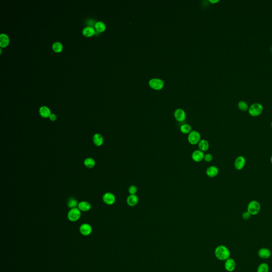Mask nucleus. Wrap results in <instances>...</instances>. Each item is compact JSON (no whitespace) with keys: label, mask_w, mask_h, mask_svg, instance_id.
<instances>
[{"label":"nucleus","mask_w":272,"mask_h":272,"mask_svg":"<svg viewBox=\"0 0 272 272\" xmlns=\"http://www.w3.org/2000/svg\"><path fill=\"white\" fill-rule=\"evenodd\" d=\"M209 2L211 3H215L219 2V0H216V1H211V0H210Z\"/></svg>","instance_id":"nucleus-33"},{"label":"nucleus","mask_w":272,"mask_h":272,"mask_svg":"<svg viewBox=\"0 0 272 272\" xmlns=\"http://www.w3.org/2000/svg\"><path fill=\"white\" fill-rule=\"evenodd\" d=\"M206 174L209 177H215L218 174L219 170L216 166H210L206 170Z\"/></svg>","instance_id":"nucleus-13"},{"label":"nucleus","mask_w":272,"mask_h":272,"mask_svg":"<svg viewBox=\"0 0 272 272\" xmlns=\"http://www.w3.org/2000/svg\"><path fill=\"white\" fill-rule=\"evenodd\" d=\"M92 141L94 144L96 146H101L104 143V138L102 136V135L99 134V133H96L94 135L93 138H92Z\"/></svg>","instance_id":"nucleus-16"},{"label":"nucleus","mask_w":272,"mask_h":272,"mask_svg":"<svg viewBox=\"0 0 272 272\" xmlns=\"http://www.w3.org/2000/svg\"><path fill=\"white\" fill-rule=\"evenodd\" d=\"M204 155L203 151L199 150L194 151L192 155V158L195 162H200L203 160Z\"/></svg>","instance_id":"nucleus-12"},{"label":"nucleus","mask_w":272,"mask_h":272,"mask_svg":"<svg viewBox=\"0 0 272 272\" xmlns=\"http://www.w3.org/2000/svg\"><path fill=\"white\" fill-rule=\"evenodd\" d=\"M224 267L225 270H227V272H233L236 268L235 262L232 258H229L227 260H225Z\"/></svg>","instance_id":"nucleus-10"},{"label":"nucleus","mask_w":272,"mask_h":272,"mask_svg":"<svg viewBox=\"0 0 272 272\" xmlns=\"http://www.w3.org/2000/svg\"><path fill=\"white\" fill-rule=\"evenodd\" d=\"M261 205L260 203L257 200H253L249 203L247 206V211L250 213L251 215H256L260 212Z\"/></svg>","instance_id":"nucleus-2"},{"label":"nucleus","mask_w":272,"mask_h":272,"mask_svg":"<svg viewBox=\"0 0 272 272\" xmlns=\"http://www.w3.org/2000/svg\"><path fill=\"white\" fill-rule=\"evenodd\" d=\"M270 161H271V164H272V156H271V159H270Z\"/></svg>","instance_id":"nucleus-34"},{"label":"nucleus","mask_w":272,"mask_h":272,"mask_svg":"<svg viewBox=\"0 0 272 272\" xmlns=\"http://www.w3.org/2000/svg\"><path fill=\"white\" fill-rule=\"evenodd\" d=\"M271 251L269 249L266 248H262L260 249L258 251V255L260 258L263 259H267L271 256Z\"/></svg>","instance_id":"nucleus-14"},{"label":"nucleus","mask_w":272,"mask_h":272,"mask_svg":"<svg viewBox=\"0 0 272 272\" xmlns=\"http://www.w3.org/2000/svg\"><path fill=\"white\" fill-rule=\"evenodd\" d=\"M83 163L86 167H87V168H92L95 166L96 162L94 159L90 158V157H88L85 159Z\"/></svg>","instance_id":"nucleus-22"},{"label":"nucleus","mask_w":272,"mask_h":272,"mask_svg":"<svg viewBox=\"0 0 272 272\" xmlns=\"http://www.w3.org/2000/svg\"><path fill=\"white\" fill-rule=\"evenodd\" d=\"M39 112L40 116L44 118H49L50 115L51 114L50 109L48 107L45 106L40 107V109L39 110Z\"/></svg>","instance_id":"nucleus-19"},{"label":"nucleus","mask_w":272,"mask_h":272,"mask_svg":"<svg viewBox=\"0 0 272 272\" xmlns=\"http://www.w3.org/2000/svg\"><path fill=\"white\" fill-rule=\"evenodd\" d=\"M50 120L52 121H54L57 120V116L54 113H51L49 117Z\"/></svg>","instance_id":"nucleus-32"},{"label":"nucleus","mask_w":272,"mask_h":272,"mask_svg":"<svg viewBox=\"0 0 272 272\" xmlns=\"http://www.w3.org/2000/svg\"><path fill=\"white\" fill-rule=\"evenodd\" d=\"M103 200L105 203L108 205H112L115 203L116 198L111 192H107L103 196Z\"/></svg>","instance_id":"nucleus-8"},{"label":"nucleus","mask_w":272,"mask_h":272,"mask_svg":"<svg viewBox=\"0 0 272 272\" xmlns=\"http://www.w3.org/2000/svg\"><path fill=\"white\" fill-rule=\"evenodd\" d=\"M201 140V135L198 131L196 130H192V132L188 134V141L189 144L192 145L198 144Z\"/></svg>","instance_id":"nucleus-4"},{"label":"nucleus","mask_w":272,"mask_h":272,"mask_svg":"<svg viewBox=\"0 0 272 272\" xmlns=\"http://www.w3.org/2000/svg\"><path fill=\"white\" fill-rule=\"evenodd\" d=\"M199 149L200 151H208L209 147V144L208 141L205 139H202L198 143Z\"/></svg>","instance_id":"nucleus-21"},{"label":"nucleus","mask_w":272,"mask_h":272,"mask_svg":"<svg viewBox=\"0 0 272 272\" xmlns=\"http://www.w3.org/2000/svg\"><path fill=\"white\" fill-rule=\"evenodd\" d=\"M238 107L241 111H246L249 109L248 105L244 101H241L239 102Z\"/></svg>","instance_id":"nucleus-28"},{"label":"nucleus","mask_w":272,"mask_h":272,"mask_svg":"<svg viewBox=\"0 0 272 272\" xmlns=\"http://www.w3.org/2000/svg\"><path fill=\"white\" fill-rule=\"evenodd\" d=\"M251 214L249 213L248 211H246L242 214V217L244 218V220H248L250 218Z\"/></svg>","instance_id":"nucleus-31"},{"label":"nucleus","mask_w":272,"mask_h":272,"mask_svg":"<svg viewBox=\"0 0 272 272\" xmlns=\"http://www.w3.org/2000/svg\"><path fill=\"white\" fill-rule=\"evenodd\" d=\"M164 84L163 81L157 78L152 79L149 82V86L155 90H161L163 87Z\"/></svg>","instance_id":"nucleus-6"},{"label":"nucleus","mask_w":272,"mask_h":272,"mask_svg":"<svg viewBox=\"0 0 272 272\" xmlns=\"http://www.w3.org/2000/svg\"><path fill=\"white\" fill-rule=\"evenodd\" d=\"M231 253L227 247L223 245L218 246L215 250V255L218 259L227 260L230 258Z\"/></svg>","instance_id":"nucleus-1"},{"label":"nucleus","mask_w":272,"mask_h":272,"mask_svg":"<svg viewBox=\"0 0 272 272\" xmlns=\"http://www.w3.org/2000/svg\"><path fill=\"white\" fill-rule=\"evenodd\" d=\"M95 29L98 32H103L106 29V26L104 22H97L95 24Z\"/></svg>","instance_id":"nucleus-24"},{"label":"nucleus","mask_w":272,"mask_h":272,"mask_svg":"<svg viewBox=\"0 0 272 272\" xmlns=\"http://www.w3.org/2000/svg\"><path fill=\"white\" fill-rule=\"evenodd\" d=\"M180 131L183 134H189L192 131V128L191 125L188 124H182L180 127Z\"/></svg>","instance_id":"nucleus-23"},{"label":"nucleus","mask_w":272,"mask_h":272,"mask_svg":"<svg viewBox=\"0 0 272 272\" xmlns=\"http://www.w3.org/2000/svg\"><path fill=\"white\" fill-rule=\"evenodd\" d=\"M81 217V211L77 208H72L68 213V218L71 222H76Z\"/></svg>","instance_id":"nucleus-5"},{"label":"nucleus","mask_w":272,"mask_h":272,"mask_svg":"<svg viewBox=\"0 0 272 272\" xmlns=\"http://www.w3.org/2000/svg\"><path fill=\"white\" fill-rule=\"evenodd\" d=\"M139 202V198L136 194H130L127 199V203L130 207H134Z\"/></svg>","instance_id":"nucleus-15"},{"label":"nucleus","mask_w":272,"mask_h":272,"mask_svg":"<svg viewBox=\"0 0 272 272\" xmlns=\"http://www.w3.org/2000/svg\"><path fill=\"white\" fill-rule=\"evenodd\" d=\"M52 48L55 52H61L62 50L63 49V45L61 43L59 42H56L53 43V44L52 45Z\"/></svg>","instance_id":"nucleus-27"},{"label":"nucleus","mask_w":272,"mask_h":272,"mask_svg":"<svg viewBox=\"0 0 272 272\" xmlns=\"http://www.w3.org/2000/svg\"><path fill=\"white\" fill-rule=\"evenodd\" d=\"M213 155L210 153H207V154L204 155V158L203 160L206 161L207 162H210L213 160Z\"/></svg>","instance_id":"nucleus-30"},{"label":"nucleus","mask_w":272,"mask_h":272,"mask_svg":"<svg viewBox=\"0 0 272 272\" xmlns=\"http://www.w3.org/2000/svg\"><path fill=\"white\" fill-rule=\"evenodd\" d=\"M271 127H272V123H271Z\"/></svg>","instance_id":"nucleus-35"},{"label":"nucleus","mask_w":272,"mask_h":272,"mask_svg":"<svg viewBox=\"0 0 272 272\" xmlns=\"http://www.w3.org/2000/svg\"><path fill=\"white\" fill-rule=\"evenodd\" d=\"M78 203L77 200L74 198H71L69 199L68 202V206L69 208L70 209L72 208H77L78 207Z\"/></svg>","instance_id":"nucleus-26"},{"label":"nucleus","mask_w":272,"mask_h":272,"mask_svg":"<svg viewBox=\"0 0 272 272\" xmlns=\"http://www.w3.org/2000/svg\"><path fill=\"white\" fill-rule=\"evenodd\" d=\"M79 231L80 232L81 234L83 235L88 236L92 233V227L89 224L84 223L81 225L79 227Z\"/></svg>","instance_id":"nucleus-9"},{"label":"nucleus","mask_w":272,"mask_h":272,"mask_svg":"<svg viewBox=\"0 0 272 272\" xmlns=\"http://www.w3.org/2000/svg\"><path fill=\"white\" fill-rule=\"evenodd\" d=\"M269 272V266L268 264L265 263H261L258 266L257 270V272Z\"/></svg>","instance_id":"nucleus-25"},{"label":"nucleus","mask_w":272,"mask_h":272,"mask_svg":"<svg viewBox=\"0 0 272 272\" xmlns=\"http://www.w3.org/2000/svg\"><path fill=\"white\" fill-rule=\"evenodd\" d=\"M96 31L94 27L92 26H87L85 27L83 31V35L87 37H90L95 34Z\"/></svg>","instance_id":"nucleus-20"},{"label":"nucleus","mask_w":272,"mask_h":272,"mask_svg":"<svg viewBox=\"0 0 272 272\" xmlns=\"http://www.w3.org/2000/svg\"><path fill=\"white\" fill-rule=\"evenodd\" d=\"M10 42L9 37L5 34H1L0 35V46L2 48H5L9 45Z\"/></svg>","instance_id":"nucleus-18"},{"label":"nucleus","mask_w":272,"mask_h":272,"mask_svg":"<svg viewBox=\"0 0 272 272\" xmlns=\"http://www.w3.org/2000/svg\"><path fill=\"white\" fill-rule=\"evenodd\" d=\"M264 110V107L262 104L258 103H253L249 107L248 112L251 116L253 117L260 116Z\"/></svg>","instance_id":"nucleus-3"},{"label":"nucleus","mask_w":272,"mask_h":272,"mask_svg":"<svg viewBox=\"0 0 272 272\" xmlns=\"http://www.w3.org/2000/svg\"><path fill=\"white\" fill-rule=\"evenodd\" d=\"M91 205L87 201H82L78 203V208L82 212H88L91 209Z\"/></svg>","instance_id":"nucleus-17"},{"label":"nucleus","mask_w":272,"mask_h":272,"mask_svg":"<svg viewBox=\"0 0 272 272\" xmlns=\"http://www.w3.org/2000/svg\"><path fill=\"white\" fill-rule=\"evenodd\" d=\"M174 116L175 120L180 122L185 121V119L186 118V113L184 111V110H183L181 109H178L176 110L174 112Z\"/></svg>","instance_id":"nucleus-11"},{"label":"nucleus","mask_w":272,"mask_h":272,"mask_svg":"<svg viewBox=\"0 0 272 272\" xmlns=\"http://www.w3.org/2000/svg\"><path fill=\"white\" fill-rule=\"evenodd\" d=\"M246 164V159L244 156H239L237 157L234 161V168L238 171L242 170L244 168Z\"/></svg>","instance_id":"nucleus-7"},{"label":"nucleus","mask_w":272,"mask_h":272,"mask_svg":"<svg viewBox=\"0 0 272 272\" xmlns=\"http://www.w3.org/2000/svg\"><path fill=\"white\" fill-rule=\"evenodd\" d=\"M128 192L130 194H136L138 192L137 187L135 185H131L129 188Z\"/></svg>","instance_id":"nucleus-29"}]
</instances>
